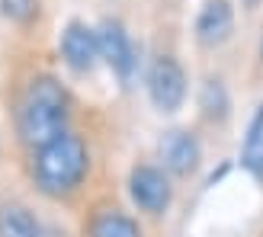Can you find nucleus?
<instances>
[{
  "mask_svg": "<svg viewBox=\"0 0 263 237\" xmlns=\"http://www.w3.org/2000/svg\"><path fill=\"white\" fill-rule=\"evenodd\" d=\"M241 164L251 170V176L263 180V106H257L251 128H247L244 148H241Z\"/></svg>",
  "mask_w": 263,
  "mask_h": 237,
  "instance_id": "10",
  "label": "nucleus"
},
{
  "mask_svg": "<svg viewBox=\"0 0 263 237\" xmlns=\"http://www.w3.org/2000/svg\"><path fill=\"white\" fill-rule=\"evenodd\" d=\"M7 4V13L10 16H16V19H26L32 13V7H35V0H4Z\"/></svg>",
  "mask_w": 263,
  "mask_h": 237,
  "instance_id": "13",
  "label": "nucleus"
},
{
  "mask_svg": "<svg viewBox=\"0 0 263 237\" xmlns=\"http://www.w3.org/2000/svg\"><path fill=\"white\" fill-rule=\"evenodd\" d=\"M148 90H151V100L157 109H164V112L180 109V103L186 100V74H183L180 61L170 55L157 58L148 74Z\"/></svg>",
  "mask_w": 263,
  "mask_h": 237,
  "instance_id": "3",
  "label": "nucleus"
},
{
  "mask_svg": "<svg viewBox=\"0 0 263 237\" xmlns=\"http://www.w3.org/2000/svg\"><path fill=\"white\" fill-rule=\"evenodd\" d=\"M234 29V10L228 0H209L199 10V19H196V38L202 45H221Z\"/></svg>",
  "mask_w": 263,
  "mask_h": 237,
  "instance_id": "7",
  "label": "nucleus"
},
{
  "mask_svg": "<svg viewBox=\"0 0 263 237\" xmlns=\"http://www.w3.org/2000/svg\"><path fill=\"white\" fill-rule=\"evenodd\" d=\"M128 189H132L135 205L141 208V212H148V215L167 212L170 195H174V192H170L167 176L157 167H135V170H132V180H128Z\"/></svg>",
  "mask_w": 263,
  "mask_h": 237,
  "instance_id": "4",
  "label": "nucleus"
},
{
  "mask_svg": "<svg viewBox=\"0 0 263 237\" xmlns=\"http://www.w3.org/2000/svg\"><path fill=\"white\" fill-rule=\"evenodd\" d=\"M161 157L170 173L177 176H186L196 170V164H199V144H196L193 135H186V131H167V135L161 138Z\"/></svg>",
  "mask_w": 263,
  "mask_h": 237,
  "instance_id": "8",
  "label": "nucleus"
},
{
  "mask_svg": "<svg viewBox=\"0 0 263 237\" xmlns=\"http://www.w3.org/2000/svg\"><path fill=\"white\" fill-rule=\"evenodd\" d=\"M202 109L209 118H225L228 112V96H225V87L218 81H209L205 90H202Z\"/></svg>",
  "mask_w": 263,
  "mask_h": 237,
  "instance_id": "12",
  "label": "nucleus"
},
{
  "mask_svg": "<svg viewBox=\"0 0 263 237\" xmlns=\"http://www.w3.org/2000/svg\"><path fill=\"white\" fill-rule=\"evenodd\" d=\"M97 42H100V58H106V64L128 81L132 68H135V58H132V38L125 32V26L119 19H103L100 32H97Z\"/></svg>",
  "mask_w": 263,
  "mask_h": 237,
  "instance_id": "5",
  "label": "nucleus"
},
{
  "mask_svg": "<svg viewBox=\"0 0 263 237\" xmlns=\"http://www.w3.org/2000/svg\"><path fill=\"white\" fill-rule=\"evenodd\" d=\"M61 55L64 61L71 64L74 71H93V64L100 58V42H97V32L87 29L84 23H68V29L61 35Z\"/></svg>",
  "mask_w": 263,
  "mask_h": 237,
  "instance_id": "6",
  "label": "nucleus"
},
{
  "mask_svg": "<svg viewBox=\"0 0 263 237\" xmlns=\"http://www.w3.org/2000/svg\"><path fill=\"white\" fill-rule=\"evenodd\" d=\"M90 154L87 144L77 135H58L55 141H48L45 148H39L35 164H32V176L35 186L45 195H68L81 186V180L87 173Z\"/></svg>",
  "mask_w": 263,
  "mask_h": 237,
  "instance_id": "2",
  "label": "nucleus"
},
{
  "mask_svg": "<svg viewBox=\"0 0 263 237\" xmlns=\"http://www.w3.org/2000/svg\"><path fill=\"white\" fill-rule=\"evenodd\" d=\"M68 125V93L55 77H32L20 103V138L32 148H45L48 141L64 135Z\"/></svg>",
  "mask_w": 263,
  "mask_h": 237,
  "instance_id": "1",
  "label": "nucleus"
},
{
  "mask_svg": "<svg viewBox=\"0 0 263 237\" xmlns=\"http://www.w3.org/2000/svg\"><path fill=\"white\" fill-rule=\"evenodd\" d=\"M0 237H42V228L29 208L4 205L0 208Z\"/></svg>",
  "mask_w": 263,
  "mask_h": 237,
  "instance_id": "9",
  "label": "nucleus"
},
{
  "mask_svg": "<svg viewBox=\"0 0 263 237\" xmlns=\"http://www.w3.org/2000/svg\"><path fill=\"white\" fill-rule=\"evenodd\" d=\"M90 237H141V228L122 212H103L90 225Z\"/></svg>",
  "mask_w": 263,
  "mask_h": 237,
  "instance_id": "11",
  "label": "nucleus"
}]
</instances>
